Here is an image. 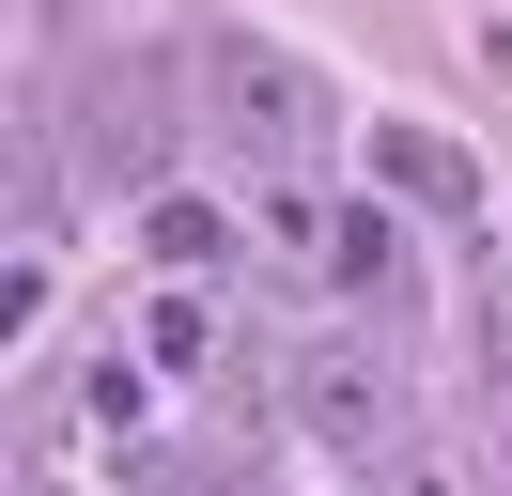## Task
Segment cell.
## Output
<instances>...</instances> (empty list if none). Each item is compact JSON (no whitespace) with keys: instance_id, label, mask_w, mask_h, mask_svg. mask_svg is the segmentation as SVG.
<instances>
[{"instance_id":"cell-1","label":"cell","mask_w":512,"mask_h":496,"mask_svg":"<svg viewBox=\"0 0 512 496\" xmlns=\"http://www.w3.org/2000/svg\"><path fill=\"white\" fill-rule=\"evenodd\" d=\"M187 93H202V124H218L249 171H311V155L342 140V78L295 62L280 31H249V16H218V31L187 47Z\"/></svg>"},{"instance_id":"cell-2","label":"cell","mask_w":512,"mask_h":496,"mask_svg":"<svg viewBox=\"0 0 512 496\" xmlns=\"http://www.w3.org/2000/svg\"><path fill=\"white\" fill-rule=\"evenodd\" d=\"M264 233L295 248V279H326V295H357V310H388L419 279L404 264V217H388V202H326L311 171H264Z\"/></svg>"},{"instance_id":"cell-3","label":"cell","mask_w":512,"mask_h":496,"mask_svg":"<svg viewBox=\"0 0 512 496\" xmlns=\"http://www.w3.org/2000/svg\"><path fill=\"white\" fill-rule=\"evenodd\" d=\"M63 124H78V171L109 186V202H156V171H171V78L140 47H109V62H78V93H63Z\"/></svg>"},{"instance_id":"cell-4","label":"cell","mask_w":512,"mask_h":496,"mask_svg":"<svg viewBox=\"0 0 512 496\" xmlns=\"http://www.w3.org/2000/svg\"><path fill=\"white\" fill-rule=\"evenodd\" d=\"M280 388H295V434H311V450H342V465H388V450H404V372H388L373 341H311Z\"/></svg>"},{"instance_id":"cell-5","label":"cell","mask_w":512,"mask_h":496,"mask_svg":"<svg viewBox=\"0 0 512 496\" xmlns=\"http://www.w3.org/2000/svg\"><path fill=\"white\" fill-rule=\"evenodd\" d=\"M373 186H388V202H419V217H481V171L435 140V124H373Z\"/></svg>"},{"instance_id":"cell-6","label":"cell","mask_w":512,"mask_h":496,"mask_svg":"<svg viewBox=\"0 0 512 496\" xmlns=\"http://www.w3.org/2000/svg\"><path fill=\"white\" fill-rule=\"evenodd\" d=\"M156 264H233V217L218 202H156Z\"/></svg>"},{"instance_id":"cell-7","label":"cell","mask_w":512,"mask_h":496,"mask_svg":"<svg viewBox=\"0 0 512 496\" xmlns=\"http://www.w3.org/2000/svg\"><path fill=\"white\" fill-rule=\"evenodd\" d=\"M388 496H466V465L450 450H388Z\"/></svg>"},{"instance_id":"cell-8","label":"cell","mask_w":512,"mask_h":496,"mask_svg":"<svg viewBox=\"0 0 512 496\" xmlns=\"http://www.w3.org/2000/svg\"><path fill=\"white\" fill-rule=\"evenodd\" d=\"M156 496H249V481H218V465H156Z\"/></svg>"}]
</instances>
